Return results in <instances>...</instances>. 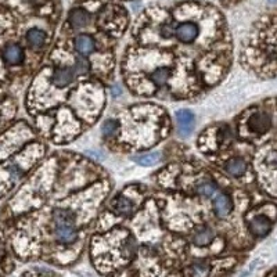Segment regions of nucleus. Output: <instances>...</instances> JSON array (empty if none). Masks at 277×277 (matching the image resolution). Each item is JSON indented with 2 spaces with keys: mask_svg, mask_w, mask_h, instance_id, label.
<instances>
[{
  "mask_svg": "<svg viewBox=\"0 0 277 277\" xmlns=\"http://www.w3.org/2000/svg\"><path fill=\"white\" fill-rule=\"evenodd\" d=\"M74 48H75V50H77L82 57L92 54L96 50L95 36H92V35L87 33V32L78 33L75 39H74Z\"/></svg>",
  "mask_w": 277,
  "mask_h": 277,
  "instance_id": "f257e3e1",
  "label": "nucleus"
},
{
  "mask_svg": "<svg viewBox=\"0 0 277 277\" xmlns=\"http://www.w3.org/2000/svg\"><path fill=\"white\" fill-rule=\"evenodd\" d=\"M270 125H272V118L266 113H255L248 119L249 130L257 134L266 133L270 129Z\"/></svg>",
  "mask_w": 277,
  "mask_h": 277,
  "instance_id": "f03ea898",
  "label": "nucleus"
},
{
  "mask_svg": "<svg viewBox=\"0 0 277 277\" xmlns=\"http://www.w3.org/2000/svg\"><path fill=\"white\" fill-rule=\"evenodd\" d=\"M75 77H77V71L74 67L58 68L51 77V82L57 87H65L75 79Z\"/></svg>",
  "mask_w": 277,
  "mask_h": 277,
  "instance_id": "7ed1b4c3",
  "label": "nucleus"
},
{
  "mask_svg": "<svg viewBox=\"0 0 277 277\" xmlns=\"http://www.w3.org/2000/svg\"><path fill=\"white\" fill-rule=\"evenodd\" d=\"M249 230L254 236L257 237H265L268 236L269 231L272 230V222L269 218L263 216V215H259L255 216L254 219L249 222Z\"/></svg>",
  "mask_w": 277,
  "mask_h": 277,
  "instance_id": "20e7f679",
  "label": "nucleus"
},
{
  "mask_svg": "<svg viewBox=\"0 0 277 277\" xmlns=\"http://www.w3.org/2000/svg\"><path fill=\"white\" fill-rule=\"evenodd\" d=\"M53 222H54V228H63V226H75L77 223V216L72 211L67 208H57L53 213Z\"/></svg>",
  "mask_w": 277,
  "mask_h": 277,
  "instance_id": "39448f33",
  "label": "nucleus"
},
{
  "mask_svg": "<svg viewBox=\"0 0 277 277\" xmlns=\"http://www.w3.org/2000/svg\"><path fill=\"white\" fill-rule=\"evenodd\" d=\"M54 237L63 245H71L78 239V230L74 226H63L54 228Z\"/></svg>",
  "mask_w": 277,
  "mask_h": 277,
  "instance_id": "423d86ee",
  "label": "nucleus"
},
{
  "mask_svg": "<svg viewBox=\"0 0 277 277\" xmlns=\"http://www.w3.org/2000/svg\"><path fill=\"white\" fill-rule=\"evenodd\" d=\"M213 211L219 218L228 216L230 212L233 211V202L230 200L228 194H219L216 196V198L213 200Z\"/></svg>",
  "mask_w": 277,
  "mask_h": 277,
  "instance_id": "0eeeda50",
  "label": "nucleus"
},
{
  "mask_svg": "<svg viewBox=\"0 0 277 277\" xmlns=\"http://www.w3.org/2000/svg\"><path fill=\"white\" fill-rule=\"evenodd\" d=\"M27 42L31 48H43L48 42V33L40 28H31L27 32Z\"/></svg>",
  "mask_w": 277,
  "mask_h": 277,
  "instance_id": "6e6552de",
  "label": "nucleus"
},
{
  "mask_svg": "<svg viewBox=\"0 0 277 277\" xmlns=\"http://www.w3.org/2000/svg\"><path fill=\"white\" fill-rule=\"evenodd\" d=\"M215 239V231L208 228V226H204L201 228L198 231L194 233L193 236V244L197 245V247H207L210 245L211 243Z\"/></svg>",
  "mask_w": 277,
  "mask_h": 277,
  "instance_id": "1a4fd4ad",
  "label": "nucleus"
},
{
  "mask_svg": "<svg viewBox=\"0 0 277 277\" xmlns=\"http://www.w3.org/2000/svg\"><path fill=\"white\" fill-rule=\"evenodd\" d=\"M3 58L10 65H18L24 58L22 49L19 48L18 45H9L3 50Z\"/></svg>",
  "mask_w": 277,
  "mask_h": 277,
  "instance_id": "9d476101",
  "label": "nucleus"
},
{
  "mask_svg": "<svg viewBox=\"0 0 277 277\" xmlns=\"http://www.w3.org/2000/svg\"><path fill=\"white\" fill-rule=\"evenodd\" d=\"M225 169H226V172L231 175V176L240 178V176H243V175L245 173V171H247V163H245L244 160H241V158H233V160H230V161L226 163Z\"/></svg>",
  "mask_w": 277,
  "mask_h": 277,
  "instance_id": "9b49d317",
  "label": "nucleus"
},
{
  "mask_svg": "<svg viewBox=\"0 0 277 277\" xmlns=\"http://www.w3.org/2000/svg\"><path fill=\"white\" fill-rule=\"evenodd\" d=\"M210 270V265L207 262H196L187 269V277H207Z\"/></svg>",
  "mask_w": 277,
  "mask_h": 277,
  "instance_id": "f8f14e48",
  "label": "nucleus"
},
{
  "mask_svg": "<svg viewBox=\"0 0 277 277\" xmlns=\"http://www.w3.org/2000/svg\"><path fill=\"white\" fill-rule=\"evenodd\" d=\"M178 121L180 124V130L183 133H189L191 130V125H193V121H194V116L191 114L190 111L187 110H180L178 111Z\"/></svg>",
  "mask_w": 277,
  "mask_h": 277,
  "instance_id": "ddd939ff",
  "label": "nucleus"
},
{
  "mask_svg": "<svg viewBox=\"0 0 277 277\" xmlns=\"http://www.w3.org/2000/svg\"><path fill=\"white\" fill-rule=\"evenodd\" d=\"M114 211L116 215L128 216V215H130V213L133 212V204L128 200V198L121 197V198H118V200L115 201Z\"/></svg>",
  "mask_w": 277,
  "mask_h": 277,
  "instance_id": "4468645a",
  "label": "nucleus"
},
{
  "mask_svg": "<svg viewBox=\"0 0 277 277\" xmlns=\"http://www.w3.org/2000/svg\"><path fill=\"white\" fill-rule=\"evenodd\" d=\"M161 158V154L160 153H147L143 154V155H139L134 158V161L143 166H153L155 163L160 161Z\"/></svg>",
  "mask_w": 277,
  "mask_h": 277,
  "instance_id": "2eb2a0df",
  "label": "nucleus"
},
{
  "mask_svg": "<svg viewBox=\"0 0 277 277\" xmlns=\"http://www.w3.org/2000/svg\"><path fill=\"white\" fill-rule=\"evenodd\" d=\"M218 190V187H216V184L212 182V180H202V182L197 186V193L202 196V197H211V196H213L215 193Z\"/></svg>",
  "mask_w": 277,
  "mask_h": 277,
  "instance_id": "dca6fc26",
  "label": "nucleus"
},
{
  "mask_svg": "<svg viewBox=\"0 0 277 277\" xmlns=\"http://www.w3.org/2000/svg\"><path fill=\"white\" fill-rule=\"evenodd\" d=\"M118 132V125L113 119H108L105 121V124L103 125V133L107 137H113L115 133Z\"/></svg>",
  "mask_w": 277,
  "mask_h": 277,
  "instance_id": "f3484780",
  "label": "nucleus"
},
{
  "mask_svg": "<svg viewBox=\"0 0 277 277\" xmlns=\"http://www.w3.org/2000/svg\"><path fill=\"white\" fill-rule=\"evenodd\" d=\"M3 255H4V249H3V247L0 245V259L3 258Z\"/></svg>",
  "mask_w": 277,
  "mask_h": 277,
  "instance_id": "a211bd4d",
  "label": "nucleus"
},
{
  "mask_svg": "<svg viewBox=\"0 0 277 277\" xmlns=\"http://www.w3.org/2000/svg\"><path fill=\"white\" fill-rule=\"evenodd\" d=\"M220 1H222L223 4H228V3H229V0H220Z\"/></svg>",
  "mask_w": 277,
  "mask_h": 277,
  "instance_id": "6ab92c4d",
  "label": "nucleus"
},
{
  "mask_svg": "<svg viewBox=\"0 0 277 277\" xmlns=\"http://www.w3.org/2000/svg\"><path fill=\"white\" fill-rule=\"evenodd\" d=\"M276 166H277V161H276Z\"/></svg>",
  "mask_w": 277,
  "mask_h": 277,
  "instance_id": "aec40b11",
  "label": "nucleus"
}]
</instances>
